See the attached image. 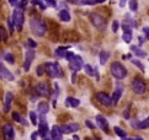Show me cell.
<instances>
[{
  "label": "cell",
  "mask_w": 149,
  "mask_h": 140,
  "mask_svg": "<svg viewBox=\"0 0 149 140\" xmlns=\"http://www.w3.org/2000/svg\"><path fill=\"white\" fill-rule=\"evenodd\" d=\"M48 111H49V106H48L47 102H40L38 106H37V112H38L40 114L45 116V114L48 113Z\"/></svg>",
  "instance_id": "cell-20"
},
{
  "label": "cell",
  "mask_w": 149,
  "mask_h": 140,
  "mask_svg": "<svg viewBox=\"0 0 149 140\" xmlns=\"http://www.w3.org/2000/svg\"><path fill=\"white\" fill-rule=\"evenodd\" d=\"M95 1H96V4H101V3H105L106 0H95Z\"/></svg>",
  "instance_id": "cell-52"
},
{
  "label": "cell",
  "mask_w": 149,
  "mask_h": 140,
  "mask_svg": "<svg viewBox=\"0 0 149 140\" xmlns=\"http://www.w3.org/2000/svg\"><path fill=\"white\" fill-rule=\"evenodd\" d=\"M132 64L133 65H136L137 68H139V70H142V71H144V67H143V64L139 62V60H136V59H132Z\"/></svg>",
  "instance_id": "cell-35"
},
{
  "label": "cell",
  "mask_w": 149,
  "mask_h": 140,
  "mask_svg": "<svg viewBox=\"0 0 149 140\" xmlns=\"http://www.w3.org/2000/svg\"><path fill=\"white\" fill-rule=\"evenodd\" d=\"M130 9H131V11H133V12L137 11L138 10V1L137 0H130Z\"/></svg>",
  "instance_id": "cell-31"
},
{
  "label": "cell",
  "mask_w": 149,
  "mask_h": 140,
  "mask_svg": "<svg viewBox=\"0 0 149 140\" xmlns=\"http://www.w3.org/2000/svg\"><path fill=\"white\" fill-rule=\"evenodd\" d=\"M84 71L89 76H95V69L91 65H89V64H85L84 65Z\"/></svg>",
  "instance_id": "cell-29"
},
{
  "label": "cell",
  "mask_w": 149,
  "mask_h": 140,
  "mask_svg": "<svg viewBox=\"0 0 149 140\" xmlns=\"http://www.w3.org/2000/svg\"><path fill=\"white\" fill-rule=\"evenodd\" d=\"M13 21L15 26H16V30L17 31H21L22 30V26H24V22H25V15H24V9L20 8V6H16L13 12Z\"/></svg>",
  "instance_id": "cell-2"
},
{
  "label": "cell",
  "mask_w": 149,
  "mask_h": 140,
  "mask_svg": "<svg viewBox=\"0 0 149 140\" xmlns=\"http://www.w3.org/2000/svg\"><path fill=\"white\" fill-rule=\"evenodd\" d=\"M122 59H131V55L127 54V55H122Z\"/></svg>",
  "instance_id": "cell-51"
},
{
  "label": "cell",
  "mask_w": 149,
  "mask_h": 140,
  "mask_svg": "<svg viewBox=\"0 0 149 140\" xmlns=\"http://www.w3.org/2000/svg\"><path fill=\"white\" fill-rule=\"evenodd\" d=\"M9 3H10V5H13V6H17L19 5V0H9Z\"/></svg>",
  "instance_id": "cell-47"
},
{
  "label": "cell",
  "mask_w": 149,
  "mask_h": 140,
  "mask_svg": "<svg viewBox=\"0 0 149 140\" xmlns=\"http://www.w3.org/2000/svg\"><path fill=\"white\" fill-rule=\"evenodd\" d=\"M126 1L127 0H121L120 1V8H125L126 6Z\"/></svg>",
  "instance_id": "cell-49"
},
{
  "label": "cell",
  "mask_w": 149,
  "mask_h": 140,
  "mask_svg": "<svg viewBox=\"0 0 149 140\" xmlns=\"http://www.w3.org/2000/svg\"><path fill=\"white\" fill-rule=\"evenodd\" d=\"M63 134H70L74 132H78L79 130V124L78 123H70V124H64L61 127Z\"/></svg>",
  "instance_id": "cell-13"
},
{
  "label": "cell",
  "mask_w": 149,
  "mask_h": 140,
  "mask_svg": "<svg viewBox=\"0 0 149 140\" xmlns=\"http://www.w3.org/2000/svg\"><path fill=\"white\" fill-rule=\"evenodd\" d=\"M122 40H123L126 43H131V41H132V33H131V32H123V35H122Z\"/></svg>",
  "instance_id": "cell-32"
},
{
  "label": "cell",
  "mask_w": 149,
  "mask_h": 140,
  "mask_svg": "<svg viewBox=\"0 0 149 140\" xmlns=\"http://www.w3.org/2000/svg\"><path fill=\"white\" fill-rule=\"evenodd\" d=\"M110 70H111V74H112V76L116 78V79H118V80L125 79L126 75H127L126 68L122 65L121 63H118V62H115V63L111 64Z\"/></svg>",
  "instance_id": "cell-3"
},
{
  "label": "cell",
  "mask_w": 149,
  "mask_h": 140,
  "mask_svg": "<svg viewBox=\"0 0 149 140\" xmlns=\"http://www.w3.org/2000/svg\"><path fill=\"white\" fill-rule=\"evenodd\" d=\"M36 55V52L33 51V48H30V49L26 51V54H25V62H24V70L25 71H29L30 68H31V64H32L33 59Z\"/></svg>",
  "instance_id": "cell-8"
},
{
  "label": "cell",
  "mask_w": 149,
  "mask_h": 140,
  "mask_svg": "<svg viewBox=\"0 0 149 140\" xmlns=\"http://www.w3.org/2000/svg\"><path fill=\"white\" fill-rule=\"evenodd\" d=\"M72 82L75 84V73H73V76H72Z\"/></svg>",
  "instance_id": "cell-50"
},
{
  "label": "cell",
  "mask_w": 149,
  "mask_h": 140,
  "mask_svg": "<svg viewBox=\"0 0 149 140\" xmlns=\"http://www.w3.org/2000/svg\"><path fill=\"white\" fill-rule=\"evenodd\" d=\"M45 3L48 5V6H52V8H57V1L56 0H45Z\"/></svg>",
  "instance_id": "cell-40"
},
{
  "label": "cell",
  "mask_w": 149,
  "mask_h": 140,
  "mask_svg": "<svg viewBox=\"0 0 149 140\" xmlns=\"http://www.w3.org/2000/svg\"><path fill=\"white\" fill-rule=\"evenodd\" d=\"M85 124H86V127H89V129H95V125L90 121H86L85 122Z\"/></svg>",
  "instance_id": "cell-46"
},
{
  "label": "cell",
  "mask_w": 149,
  "mask_h": 140,
  "mask_svg": "<svg viewBox=\"0 0 149 140\" xmlns=\"http://www.w3.org/2000/svg\"><path fill=\"white\" fill-rule=\"evenodd\" d=\"M113 130H115V133H116V135H118L120 138H126V135H127L126 132H125L121 127H115Z\"/></svg>",
  "instance_id": "cell-30"
},
{
  "label": "cell",
  "mask_w": 149,
  "mask_h": 140,
  "mask_svg": "<svg viewBox=\"0 0 149 140\" xmlns=\"http://www.w3.org/2000/svg\"><path fill=\"white\" fill-rule=\"evenodd\" d=\"M74 55H75V54H74V53H73V52H70V51H68V53H67V54H65V57H64V58H65V59H67V60L69 62V60H70V59H72V58H73Z\"/></svg>",
  "instance_id": "cell-42"
},
{
  "label": "cell",
  "mask_w": 149,
  "mask_h": 140,
  "mask_svg": "<svg viewBox=\"0 0 149 140\" xmlns=\"http://www.w3.org/2000/svg\"><path fill=\"white\" fill-rule=\"evenodd\" d=\"M69 47H58L56 49V57L57 58H64L65 54L68 53Z\"/></svg>",
  "instance_id": "cell-24"
},
{
  "label": "cell",
  "mask_w": 149,
  "mask_h": 140,
  "mask_svg": "<svg viewBox=\"0 0 149 140\" xmlns=\"http://www.w3.org/2000/svg\"><path fill=\"white\" fill-rule=\"evenodd\" d=\"M27 46H29L30 48H35V47H37V43H36L32 38H29V40H27Z\"/></svg>",
  "instance_id": "cell-41"
},
{
  "label": "cell",
  "mask_w": 149,
  "mask_h": 140,
  "mask_svg": "<svg viewBox=\"0 0 149 140\" xmlns=\"http://www.w3.org/2000/svg\"><path fill=\"white\" fill-rule=\"evenodd\" d=\"M90 21H91V24H93L97 30H100V31H104V30H105L106 21H105V19H104V16H101L100 14H97V12L90 14Z\"/></svg>",
  "instance_id": "cell-5"
},
{
  "label": "cell",
  "mask_w": 149,
  "mask_h": 140,
  "mask_svg": "<svg viewBox=\"0 0 149 140\" xmlns=\"http://www.w3.org/2000/svg\"><path fill=\"white\" fill-rule=\"evenodd\" d=\"M51 137L54 140H62L63 139V132H62L61 127L53 125V128L51 129Z\"/></svg>",
  "instance_id": "cell-16"
},
{
  "label": "cell",
  "mask_w": 149,
  "mask_h": 140,
  "mask_svg": "<svg viewBox=\"0 0 149 140\" xmlns=\"http://www.w3.org/2000/svg\"><path fill=\"white\" fill-rule=\"evenodd\" d=\"M118 27H120V22L117 20H115L112 22V32H115V33H116V32L118 31Z\"/></svg>",
  "instance_id": "cell-39"
},
{
  "label": "cell",
  "mask_w": 149,
  "mask_h": 140,
  "mask_svg": "<svg viewBox=\"0 0 149 140\" xmlns=\"http://www.w3.org/2000/svg\"><path fill=\"white\" fill-rule=\"evenodd\" d=\"M96 100L99 101V103H101L105 107H109L112 105V97H110L105 92H97L96 94Z\"/></svg>",
  "instance_id": "cell-10"
},
{
  "label": "cell",
  "mask_w": 149,
  "mask_h": 140,
  "mask_svg": "<svg viewBox=\"0 0 149 140\" xmlns=\"http://www.w3.org/2000/svg\"><path fill=\"white\" fill-rule=\"evenodd\" d=\"M46 67L45 65H38L37 67V69H36V73H37V75H38V76H42V75L45 74V71H46Z\"/></svg>",
  "instance_id": "cell-36"
},
{
  "label": "cell",
  "mask_w": 149,
  "mask_h": 140,
  "mask_svg": "<svg viewBox=\"0 0 149 140\" xmlns=\"http://www.w3.org/2000/svg\"><path fill=\"white\" fill-rule=\"evenodd\" d=\"M131 52H132L136 57H139V58H144V57H147L146 51H143L142 48L137 47V46H131Z\"/></svg>",
  "instance_id": "cell-18"
},
{
  "label": "cell",
  "mask_w": 149,
  "mask_h": 140,
  "mask_svg": "<svg viewBox=\"0 0 149 140\" xmlns=\"http://www.w3.org/2000/svg\"><path fill=\"white\" fill-rule=\"evenodd\" d=\"M30 118H31V122H32L33 125H37V116L35 112H30Z\"/></svg>",
  "instance_id": "cell-38"
},
{
  "label": "cell",
  "mask_w": 149,
  "mask_h": 140,
  "mask_svg": "<svg viewBox=\"0 0 149 140\" xmlns=\"http://www.w3.org/2000/svg\"><path fill=\"white\" fill-rule=\"evenodd\" d=\"M38 133H40V137L42 138H46L47 137V133H48V125L47 123H40L38 124Z\"/></svg>",
  "instance_id": "cell-21"
},
{
  "label": "cell",
  "mask_w": 149,
  "mask_h": 140,
  "mask_svg": "<svg viewBox=\"0 0 149 140\" xmlns=\"http://www.w3.org/2000/svg\"><path fill=\"white\" fill-rule=\"evenodd\" d=\"M3 134L5 140H14L15 139V129L11 124H4L3 127Z\"/></svg>",
  "instance_id": "cell-11"
},
{
  "label": "cell",
  "mask_w": 149,
  "mask_h": 140,
  "mask_svg": "<svg viewBox=\"0 0 149 140\" xmlns=\"http://www.w3.org/2000/svg\"><path fill=\"white\" fill-rule=\"evenodd\" d=\"M30 27H31L32 33L35 36H37V37L45 36L46 32H47L46 24L42 20H40V19H32V20H31L30 21Z\"/></svg>",
  "instance_id": "cell-1"
},
{
  "label": "cell",
  "mask_w": 149,
  "mask_h": 140,
  "mask_svg": "<svg viewBox=\"0 0 149 140\" xmlns=\"http://www.w3.org/2000/svg\"><path fill=\"white\" fill-rule=\"evenodd\" d=\"M0 38H1L3 42H5L8 40V33H6V30L4 27H0Z\"/></svg>",
  "instance_id": "cell-34"
},
{
  "label": "cell",
  "mask_w": 149,
  "mask_h": 140,
  "mask_svg": "<svg viewBox=\"0 0 149 140\" xmlns=\"http://www.w3.org/2000/svg\"><path fill=\"white\" fill-rule=\"evenodd\" d=\"M131 125L134 128V129H148L149 128V117L144 121H132L131 122Z\"/></svg>",
  "instance_id": "cell-15"
},
{
  "label": "cell",
  "mask_w": 149,
  "mask_h": 140,
  "mask_svg": "<svg viewBox=\"0 0 149 140\" xmlns=\"http://www.w3.org/2000/svg\"><path fill=\"white\" fill-rule=\"evenodd\" d=\"M80 105V101L79 100H77V98H74V97H68L67 100H65V106L67 107H73V108H77V107Z\"/></svg>",
  "instance_id": "cell-23"
},
{
  "label": "cell",
  "mask_w": 149,
  "mask_h": 140,
  "mask_svg": "<svg viewBox=\"0 0 149 140\" xmlns=\"http://www.w3.org/2000/svg\"><path fill=\"white\" fill-rule=\"evenodd\" d=\"M59 19L63 21V22H69L72 20V16L70 12H69L68 9H62L59 11Z\"/></svg>",
  "instance_id": "cell-19"
},
{
  "label": "cell",
  "mask_w": 149,
  "mask_h": 140,
  "mask_svg": "<svg viewBox=\"0 0 149 140\" xmlns=\"http://www.w3.org/2000/svg\"><path fill=\"white\" fill-rule=\"evenodd\" d=\"M13 119L15 122H17V123H21V124H24V125H27V122H26L22 117H21V114L19 112H14L13 113Z\"/></svg>",
  "instance_id": "cell-26"
},
{
  "label": "cell",
  "mask_w": 149,
  "mask_h": 140,
  "mask_svg": "<svg viewBox=\"0 0 149 140\" xmlns=\"http://www.w3.org/2000/svg\"><path fill=\"white\" fill-rule=\"evenodd\" d=\"M96 123H97V125L102 129V130L105 132V133H109V122H107V119L104 117V116H101V114H97L96 116Z\"/></svg>",
  "instance_id": "cell-12"
},
{
  "label": "cell",
  "mask_w": 149,
  "mask_h": 140,
  "mask_svg": "<svg viewBox=\"0 0 149 140\" xmlns=\"http://www.w3.org/2000/svg\"><path fill=\"white\" fill-rule=\"evenodd\" d=\"M31 3H32V5H35V6H37V8H40L42 11L43 10H46V8L48 6L45 1H42V0H31Z\"/></svg>",
  "instance_id": "cell-27"
},
{
  "label": "cell",
  "mask_w": 149,
  "mask_h": 140,
  "mask_svg": "<svg viewBox=\"0 0 149 140\" xmlns=\"http://www.w3.org/2000/svg\"><path fill=\"white\" fill-rule=\"evenodd\" d=\"M78 4L79 5H95L96 1H95V0H80Z\"/></svg>",
  "instance_id": "cell-37"
},
{
  "label": "cell",
  "mask_w": 149,
  "mask_h": 140,
  "mask_svg": "<svg viewBox=\"0 0 149 140\" xmlns=\"http://www.w3.org/2000/svg\"><path fill=\"white\" fill-rule=\"evenodd\" d=\"M109 58H110V53L109 52L101 51L100 52V64H101V65H105L106 62L109 60Z\"/></svg>",
  "instance_id": "cell-25"
},
{
  "label": "cell",
  "mask_w": 149,
  "mask_h": 140,
  "mask_svg": "<svg viewBox=\"0 0 149 140\" xmlns=\"http://www.w3.org/2000/svg\"><path fill=\"white\" fill-rule=\"evenodd\" d=\"M14 98V95L11 92H8L6 96H5V112H9L10 111V107H11V101Z\"/></svg>",
  "instance_id": "cell-22"
},
{
  "label": "cell",
  "mask_w": 149,
  "mask_h": 140,
  "mask_svg": "<svg viewBox=\"0 0 149 140\" xmlns=\"http://www.w3.org/2000/svg\"><path fill=\"white\" fill-rule=\"evenodd\" d=\"M73 140H79V137H77V135H74V137H73Z\"/></svg>",
  "instance_id": "cell-54"
},
{
  "label": "cell",
  "mask_w": 149,
  "mask_h": 140,
  "mask_svg": "<svg viewBox=\"0 0 149 140\" xmlns=\"http://www.w3.org/2000/svg\"><path fill=\"white\" fill-rule=\"evenodd\" d=\"M40 135L38 132H33L32 134H31V140H37V137Z\"/></svg>",
  "instance_id": "cell-44"
},
{
  "label": "cell",
  "mask_w": 149,
  "mask_h": 140,
  "mask_svg": "<svg viewBox=\"0 0 149 140\" xmlns=\"http://www.w3.org/2000/svg\"><path fill=\"white\" fill-rule=\"evenodd\" d=\"M143 42H144V41H143V37H139V44L141 46L143 44Z\"/></svg>",
  "instance_id": "cell-53"
},
{
  "label": "cell",
  "mask_w": 149,
  "mask_h": 140,
  "mask_svg": "<svg viewBox=\"0 0 149 140\" xmlns=\"http://www.w3.org/2000/svg\"><path fill=\"white\" fill-rule=\"evenodd\" d=\"M43 140H54V139H52V138L49 139V138H47V137H46V138H43Z\"/></svg>",
  "instance_id": "cell-55"
},
{
  "label": "cell",
  "mask_w": 149,
  "mask_h": 140,
  "mask_svg": "<svg viewBox=\"0 0 149 140\" xmlns=\"http://www.w3.org/2000/svg\"><path fill=\"white\" fill-rule=\"evenodd\" d=\"M122 94H123V89H122L121 86L116 87L115 92H113V95H112V105H113V106H116L117 103H118V101H120V98H121Z\"/></svg>",
  "instance_id": "cell-17"
},
{
  "label": "cell",
  "mask_w": 149,
  "mask_h": 140,
  "mask_svg": "<svg viewBox=\"0 0 149 140\" xmlns=\"http://www.w3.org/2000/svg\"><path fill=\"white\" fill-rule=\"evenodd\" d=\"M35 92L37 94V96H41V97H47V96H49V89H48V85L45 84V82H40V84H37L36 89H35Z\"/></svg>",
  "instance_id": "cell-9"
},
{
  "label": "cell",
  "mask_w": 149,
  "mask_h": 140,
  "mask_svg": "<svg viewBox=\"0 0 149 140\" xmlns=\"http://www.w3.org/2000/svg\"><path fill=\"white\" fill-rule=\"evenodd\" d=\"M81 68H83V58L80 55L75 54L69 60V69H70L73 73H78Z\"/></svg>",
  "instance_id": "cell-7"
},
{
  "label": "cell",
  "mask_w": 149,
  "mask_h": 140,
  "mask_svg": "<svg viewBox=\"0 0 149 140\" xmlns=\"http://www.w3.org/2000/svg\"><path fill=\"white\" fill-rule=\"evenodd\" d=\"M45 67H46V73L51 78H61L63 75L61 65L58 63H47Z\"/></svg>",
  "instance_id": "cell-4"
},
{
  "label": "cell",
  "mask_w": 149,
  "mask_h": 140,
  "mask_svg": "<svg viewBox=\"0 0 149 140\" xmlns=\"http://www.w3.org/2000/svg\"><path fill=\"white\" fill-rule=\"evenodd\" d=\"M29 1H30V0H20V3H19L17 6H20V8H22V9H24V8H25V5L27 4Z\"/></svg>",
  "instance_id": "cell-43"
},
{
  "label": "cell",
  "mask_w": 149,
  "mask_h": 140,
  "mask_svg": "<svg viewBox=\"0 0 149 140\" xmlns=\"http://www.w3.org/2000/svg\"><path fill=\"white\" fill-rule=\"evenodd\" d=\"M0 69H1V70H0V73H1V79H3V80H8V81H14V80H15V76L9 71L6 68H5V65H4L3 63H1V65H0Z\"/></svg>",
  "instance_id": "cell-14"
},
{
  "label": "cell",
  "mask_w": 149,
  "mask_h": 140,
  "mask_svg": "<svg viewBox=\"0 0 149 140\" xmlns=\"http://www.w3.org/2000/svg\"><path fill=\"white\" fill-rule=\"evenodd\" d=\"M8 25H9V31H10V33H14L15 28H16V26H15L13 19H8Z\"/></svg>",
  "instance_id": "cell-33"
},
{
  "label": "cell",
  "mask_w": 149,
  "mask_h": 140,
  "mask_svg": "<svg viewBox=\"0 0 149 140\" xmlns=\"http://www.w3.org/2000/svg\"><path fill=\"white\" fill-rule=\"evenodd\" d=\"M122 140H143L142 138H122Z\"/></svg>",
  "instance_id": "cell-48"
},
{
  "label": "cell",
  "mask_w": 149,
  "mask_h": 140,
  "mask_svg": "<svg viewBox=\"0 0 149 140\" xmlns=\"http://www.w3.org/2000/svg\"><path fill=\"white\" fill-rule=\"evenodd\" d=\"M95 140H99V139H95Z\"/></svg>",
  "instance_id": "cell-56"
},
{
  "label": "cell",
  "mask_w": 149,
  "mask_h": 140,
  "mask_svg": "<svg viewBox=\"0 0 149 140\" xmlns=\"http://www.w3.org/2000/svg\"><path fill=\"white\" fill-rule=\"evenodd\" d=\"M132 90H133V92L137 95H143V94H146V91H147V86L143 82L142 79L134 78L132 81Z\"/></svg>",
  "instance_id": "cell-6"
},
{
  "label": "cell",
  "mask_w": 149,
  "mask_h": 140,
  "mask_svg": "<svg viewBox=\"0 0 149 140\" xmlns=\"http://www.w3.org/2000/svg\"><path fill=\"white\" fill-rule=\"evenodd\" d=\"M3 58H4V60H6L9 64H14L15 63V58L13 55V53H10V52H5L3 54Z\"/></svg>",
  "instance_id": "cell-28"
},
{
  "label": "cell",
  "mask_w": 149,
  "mask_h": 140,
  "mask_svg": "<svg viewBox=\"0 0 149 140\" xmlns=\"http://www.w3.org/2000/svg\"><path fill=\"white\" fill-rule=\"evenodd\" d=\"M143 32H144V35H146V38L149 41V27H144L143 28Z\"/></svg>",
  "instance_id": "cell-45"
}]
</instances>
